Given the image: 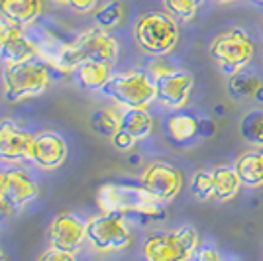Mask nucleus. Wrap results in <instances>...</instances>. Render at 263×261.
Wrapping results in <instances>:
<instances>
[{
	"label": "nucleus",
	"mask_w": 263,
	"mask_h": 261,
	"mask_svg": "<svg viewBox=\"0 0 263 261\" xmlns=\"http://www.w3.org/2000/svg\"><path fill=\"white\" fill-rule=\"evenodd\" d=\"M118 53H120L118 40L108 30L95 26L79 33L75 40L67 42L49 69L59 75H69V73H75V69L85 61H106L110 65H114Z\"/></svg>",
	"instance_id": "nucleus-1"
},
{
	"label": "nucleus",
	"mask_w": 263,
	"mask_h": 261,
	"mask_svg": "<svg viewBox=\"0 0 263 261\" xmlns=\"http://www.w3.org/2000/svg\"><path fill=\"white\" fill-rule=\"evenodd\" d=\"M97 207L102 214H136L147 220H161L165 204L157 202L140 183H104L97 191Z\"/></svg>",
	"instance_id": "nucleus-2"
},
{
	"label": "nucleus",
	"mask_w": 263,
	"mask_h": 261,
	"mask_svg": "<svg viewBox=\"0 0 263 261\" xmlns=\"http://www.w3.org/2000/svg\"><path fill=\"white\" fill-rule=\"evenodd\" d=\"M134 42L149 57H165L175 49L179 42V24L163 10L142 14L134 24Z\"/></svg>",
	"instance_id": "nucleus-3"
},
{
	"label": "nucleus",
	"mask_w": 263,
	"mask_h": 261,
	"mask_svg": "<svg viewBox=\"0 0 263 261\" xmlns=\"http://www.w3.org/2000/svg\"><path fill=\"white\" fill-rule=\"evenodd\" d=\"M198 250V234L193 226L171 232H155L143 241L145 261H191Z\"/></svg>",
	"instance_id": "nucleus-4"
},
{
	"label": "nucleus",
	"mask_w": 263,
	"mask_h": 261,
	"mask_svg": "<svg viewBox=\"0 0 263 261\" xmlns=\"http://www.w3.org/2000/svg\"><path fill=\"white\" fill-rule=\"evenodd\" d=\"M209 51L224 75L232 77L250 65L255 55V42L243 28H230L210 42Z\"/></svg>",
	"instance_id": "nucleus-5"
},
{
	"label": "nucleus",
	"mask_w": 263,
	"mask_h": 261,
	"mask_svg": "<svg viewBox=\"0 0 263 261\" xmlns=\"http://www.w3.org/2000/svg\"><path fill=\"white\" fill-rule=\"evenodd\" d=\"M51 83V69L44 61H26L18 65H6L2 73L4 97L10 102H20L40 97Z\"/></svg>",
	"instance_id": "nucleus-6"
},
{
	"label": "nucleus",
	"mask_w": 263,
	"mask_h": 261,
	"mask_svg": "<svg viewBox=\"0 0 263 261\" xmlns=\"http://www.w3.org/2000/svg\"><path fill=\"white\" fill-rule=\"evenodd\" d=\"M100 92L120 108H147L155 100V83L147 71H126L112 75Z\"/></svg>",
	"instance_id": "nucleus-7"
},
{
	"label": "nucleus",
	"mask_w": 263,
	"mask_h": 261,
	"mask_svg": "<svg viewBox=\"0 0 263 261\" xmlns=\"http://www.w3.org/2000/svg\"><path fill=\"white\" fill-rule=\"evenodd\" d=\"M134 239V230L126 214H102L87 220V241L92 250L110 253L126 250Z\"/></svg>",
	"instance_id": "nucleus-8"
},
{
	"label": "nucleus",
	"mask_w": 263,
	"mask_h": 261,
	"mask_svg": "<svg viewBox=\"0 0 263 261\" xmlns=\"http://www.w3.org/2000/svg\"><path fill=\"white\" fill-rule=\"evenodd\" d=\"M140 185L157 202L169 204L179 196L183 189V173L175 165L167 163V161H155L143 169Z\"/></svg>",
	"instance_id": "nucleus-9"
},
{
	"label": "nucleus",
	"mask_w": 263,
	"mask_h": 261,
	"mask_svg": "<svg viewBox=\"0 0 263 261\" xmlns=\"http://www.w3.org/2000/svg\"><path fill=\"white\" fill-rule=\"evenodd\" d=\"M155 100L167 110H183L191 100L195 77L186 69H175L169 75L155 79Z\"/></svg>",
	"instance_id": "nucleus-10"
},
{
	"label": "nucleus",
	"mask_w": 263,
	"mask_h": 261,
	"mask_svg": "<svg viewBox=\"0 0 263 261\" xmlns=\"http://www.w3.org/2000/svg\"><path fill=\"white\" fill-rule=\"evenodd\" d=\"M87 239V222L73 212H59L49 224V248L75 251Z\"/></svg>",
	"instance_id": "nucleus-11"
},
{
	"label": "nucleus",
	"mask_w": 263,
	"mask_h": 261,
	"mask_svg": "<svg viewBox=\"0 0 263 261\" xmlns=\"http://www.w3.org/2000/svg\"><path fill=\"white\" fill-rule=\"evenodd\" d=\"M67 153V142L63 136H59L57 132H40L33 134L32 152H30V161L37 169L44 171H55L65 163Z\"/></svg>",
	"instance_id": "nucleus-12"
},
{
	"label": "nucleus",
	"mask_w": 263,
	"mask_h": 261,
	"mask_svg": "<svg viewBox=\"0 0 263 261\" xmlns=\"http://www.w3.org/2000/svg\"><path fill=\"white\" fill-rule=\"evenodd\" d=\"M33 134L22 130L12 120H0V161L20 163L30 159Z\"/></svg>",
	"instance_id": "nucleus-13"
},
{
	"label": "nucleus",
	"mask_w": 263,
	"mask_h": 261,
	"mask_svg": "<svg viewBox=\"0 0 263 261\" xmlns=\"http://www.w3.org/2000/svg\"><path fill=\"white\" fill-rule=\"evenodd\" d=\"M37 195H40V187L26 169L16 167V169H10L4 173L2 200L10 207V210L24 208L26 204L33 202Z\"/></svg>",
	"instance_id": "nucleus-14"
},
{
	"label": "nucleus",
	"mask_w": 263,
	"mask_h": 261,
	"mask_svg": "<svg viewBox=\"0 0 263 261\" xmlns=\"http://www.w3.org/2000/svg\"><path fill=\"white\" fill-rule=\"evenodd\" d=\"M42 10V0H0V18L22 30L37 22Z\"/></svg>",
	"instance_id": "nucleus-15"
},
{
	"label": "nucleus",
	"mask_w": 263,
	"mask_h": 261,
	"mask_svg": "<svg viewBox=\"0 0 263 261\" xmlns=\"http://www.w3.org/2000/svg\"><path fill=\"white\" fill-rule=\"evenodd\" d=\"M234 169L240 177L241 185L248 189L263 187V147H252L236 159Z\"/></svg>",
	"instance_id": "nucleus-16"
},
{
	"label": "nucleus",
	"mask_w": 263,
	"mask_h": 261,
	"mask_svg": "<svg viewBox=\"0 0 263 261\" xmlns=\"http://www.w3.org/2000/svg\"><path fill=\"white\" fill-rule=\"evenodd\" d=\"M77 83L87 90H102L112 79V65L106 61H85L75 69Z\"/></svg>",
	"instance_id": "nucleus-17"
},
{
	"label": "nucleus",
	"mask_w": 263,
	"mask_h": 261,
	"mask_svg": "<svg viewBox=\"0 0 263 261\" xmlns=\"http://www.w3.org/2000/svg\"><path fill=\"white\" fill-rule=\"evenodd\" d=\"M120 128L128 132L136 142H142L154 132V116L147 108H122Z\"/></svg>",
	"instance_id": "nucleus-18"
},
{
	"label": "nucleus",
	"mask_w": 263,
	"mask_h": 261,
	"mask_svg": "<svg viewBox=\"0 0 263 261\" xmlns=\"http://www.w3.org/2000/svg\"><path fill=\"white\" fill-rule=\"evenodd\" d=\"M0 59L6 65H18V63L33 61V59H37V45L30 35H26L22 32L0 49Z\"/></svg>",
	"instance_id": "nucleus-19"
},
{
	"label": "nucleus",
	"mask_w": 263,
	"mask_h": 261,
	"mask_svg": "<svg viewBox=\"0 0 263 261\" xmlns=\"http://www.w3.org/2000/svg\"><path fill=\"white\" fill-rule=\"evenodd\" d=\"M167 132L171 136V140L177 143H186L191 142L198 134V120L183 110L173 112L167 118Z\"/></svg>",
	"instance_id": "nucleus-20"
},
{
	"label": "nucleus",
	"mask_w": 263,
	"mask_h": 261,
	"mask_svg": "<svg viewBox=\"0 0 263 261\" xmlns=\"http://www.w3.org/2000/svg\"><path fill=\"white\" fill-rule=\"evenodd\" d=\"M241 189V181L234 167H216L214 169V198L216 200H232Z\"/></svg>",
	"instance_id": "nucleus-21"
},
{
	"label": "nucleus",
	"mask_w": 263,
	"mask_h": 261,
	"mask_svg": "<svg viewBox=\"0 0 263 261\" xmlns=\"http://www.w3.org/2000/svg\"><path fill=\"white\" fill-rule=\"evenodd\" d=\"M240 136L248 145L263 147V108H253L241 116Z\"/></svg>",
	"instance_id": "nucleus-22"
},
{
	"label": "nucleus",
	"mask_w": 263,
	"mask_h": 261,
	"mask_svg": "<svg viewBox=\"0 0 263 261\" xmlns=\"http://www.w3.org/2000/svg\"><path fill=\"white\" fill-rule=\"evenodd\" d=\"M263 85V81L253 73H236L228 79V95L234 98H250L257 92V88Z\"/></svg>",
	"instance_id": "nucleus-23"
},
{
	"label": "nucleus",
	"mask_w": 263,
	"mask_h": 261,
	"mask_svg": "<svg viewBox=\"0 0 263 261\" xmlns=\"http://www.w3.org/2000/svg\"><path fill=\"white\" fill-rule=\"evenodd\" d=\"M120 114L122 108H102L90 114V128L99 136H112L120 128Z\"/></svg>",
	"instance_id": "nucleus-24"
},
{
	"label": "nucleus",
	"mask_w": 263,
	"mask_h": 261,
	"mask_svg": "<svg viewBox=\"0 0 263 261\" xmlns=\"http://www.w3.org/2000/svg\"><path fill=\"white\" fill-rule=\"evenodd\" d=\"M124 20V4L120 0H108L95 10V24L102 30H112Z\"/></svg>",
	"instance_id": "nucleus-25"
},
{
	"label": "nucleus",
	"mask_w": 263,
	"mask_h": 261,
	"mask_svg": "<svg viewBox=\"0 0 263 261\" xmlns=\"http://www.w3.org/2000/svg\"><path fill=\"white\" fill-rule=\"evenodd\" d=\"M204 0H163L165 12H169L177 22H193Z\"/></svg>",
	"instance_id": "nucleus-26"
},
{
	"label": "nucleus",
	"mask_w": 263,
	"mask_h": 261,
	"mask_svg": "<svg viewBox=\"0 0 263 261\" xmlns=\"http://www.w3.org/2000/svg\"><path fill=\"white\" fill-rule=\"evenodd\" d=\"M191 193L198 200L214 198V169L197 171L191 179Z\"/></svg>",
	"instance_id": "nucleus-27"
},
{
	"label": "nucleus",
	"mask_w": 263,
	"mask_h": 261,
	"mask_svg": "<svg viewBox=\"0 0 263 261\" xmlns=\"http://www.w3.org/2000/svg\"><path fill=\"white\" fill-rule=\"evenodd\" d=\"M145 71H147V75L155 81V79H159V77L169 75L171 71H175V67L167 61V57H154V59L149 61V65H147Z\"/></svg>",
	"instance_id": "nucleus-28"
},
{
	"label": "nucleus",
	"mask_w": 263,
	"mask_h": 261,
	"mask_svg": "<svg viewBox=\"0 0 263 261\" xmlns=\"http://www.w3.org/2000/svg\"><path fill=\"white\" fill-rule=\"evenodd\" d=\"M110 143H112V145H114L118 152H130L132 147H134L138 142L132 138L128 132H124L122 128H118V130L110 136Z\"/></svg>",
	"instance_id": "nucleus-29"
},
{
	"label": "nucleus",
	"mask_w": 263,
	"mask_h": 261,
	"mask_svg": "<svg viewBox=\"0 0 263 261\" xmlns=\"http://www.w3.org/2000/svg\"><path fill=\"white\" fill-rule=\"evenodd\" d=\"M63 6H69L71 10L79 12V14H88V12H95L99 8V0H55Z\"/></svg>",
	"instance_id": "nucleus-30"
},
{
	"label": "nucleus",
	"mask_w": 263,
	"mask_h": 261,
	"mask_svg": "<svg viewBox=\"0 0 263 261\" xmlns=\"http://www.w3.org/2000/svg\"><path fill=\"white\" fill-rule=\"evenodd\" d=\"M193 261H230V259H226L214 246H198Z\"/></svg>",
	"instance_id": "nucleus-31"
},
{
	"label": "nucleus",
	"mask_w": 263,
	"mask_h": 261,
	"mask_svg": "<svg viewBox=\"0 0 263 261\" xmlns=\"http://www.w3.org/2000/svg\"><path fill=\"white\" fill-rule=\"evenodd\" d=\"M22 32H24L22 28H18V26H14V24L6 22V20L0 18V49L8 44L10 40H14L16 35H20Z\"/></svg>",
	"instance_id": "nucleus-32"
},
{
	"label": "nucleus",
	"mask_w": 263,
	"mask_h": 261,
	"mask_svg": "<svg viewBox=\"0 0 263 261\" xmlns=\"http://www.w3.org/2000/svg\"><path fill=\"white\" fill-rule=\"evenodd\" d=\"M37 261H77V257L71 251H61V250H55V248H49V250H45L37 257Z\"/></svg>",
	"instance_id": "nucleus-33"
},
{
	"label": "nucleus",
	"mask_w": 263,
	"mask_h": 261,
	"mask_svg": "<svg viewBox=\"0 0 263 261\" xmlns=\"http://www.w3.org/2000/svg\"><path fill=\"white\" fill-rule=\"evenodd\" d=\"M214 130H216V126H214L210 120H206V118L198 120V134H200L202 138H209Z\"/></svg>",
	"instance_id": "nucleus-34"
},
{
	"label": "nucleus",
	"mask_w": 263,
	"mask_h": 261,
	"mask_svg": "<svg viewBox=\"0 0 263 261\" xmlns=\"http://www.w3.org/2000/svg\"><path fill=\"white\" fill-rule=\"evenodd\" d=\"M10 212V207L4 202V200H0V216H6Z\"/></svg>",
	"instance_id": "nucleus-35"
},
{
	"label": "nucleus",
	"mask_w": 263,
	"mask_h": 261,
	"mask_svg": "<svg viewBox=\"0 0 263 261\" xmlns=\"http://www.w3.org/2000/svg\"><path fill=\"white\" fill-rule=\"evenodd\" d=\"M2 191H4V173L0 171V200H2Z\"/></svg>",
	"instance_id": "nucleus-36"
},
{
	"label": "nucleus",
	"mask_w": 263,
	"mask_h": 261,
	"mask_svg": "<svg viewBox=\"0 0 263 261\" xmlns=\"http://www.w3.org/2000/svg\"><path fill=\"white\" fill-rule=\"evenodd\" d=\"M253 97L257 98V100H261V102H263V85H261V87H259V88H257V92H255Z\"/></svg>",
	"instance_id": "nucleus-37"
},
{
	"label": "nucleus",
	"mask_w": 263,
	"mask_h": 261,
	"mask_svg": "<svg viewBox=\"0 0 263 261\" xmlns=\"http://www.w3.org/2000/svg\"><path fill=\"white\" fill-rule=\"evenodd\" d=\"M214 2H218V4H228V2H236V0H214Z\"/></svg>",
	"instance_id": "nucleus-38"
},
{
	"label": "nucleus",
	"mask_w": 263,
	"mask_h": 261,
	"mask_svg": "<svg viewBox=\"0 0 263 261\" xmlns=\"http://www.w3.org/2000/svg\"><path fill=\"white\" fill-rule=\"evenodd\" d=\"M0 261H6V255H4V251H2V248H0Z\"/></svg>",
	"instance_id": "nucleus-39"
},
{
	"label": "nucleus",
	"mask_w": 263,
	"mask_h": 261,
	"mask_svg": "<svg viewBox=\"0 0 263 261\" xmlns=\"http://www.w3.org/2000/svg\"><path fill=\"white\" fill-rule=\"evenodd\" d=\"M255 2H257V4H261V6H263V0H255Z\"/></svg>",
	"instance_id": "nucleus-40"
},
{
	"label": "nucleus",
	"mask_w": 263,
	"mask_h": 261,
	"mask_svg": "<svg viewBox=\"0 0 263 261\" xmlns=\"http://www.w3.org/2000/svg\"><path fill=\"white\" fill-rule=\"evenodd\" d=\"M191 261H193V259H191Z\"/></svg>",
	"instance_id": "nucleus-41"
}]
</instances>
